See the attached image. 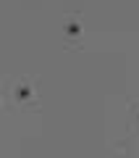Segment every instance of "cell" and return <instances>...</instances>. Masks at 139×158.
<instances>
[{"mask_svg": "<svg viewBox=\"0 0 139 158\" xmlns=\"http://www.w3.org/2000/svg\"><path fill=\"white\" fill-rule=\"evenodd\" d=\"M16 98H18V100H21V98H32V90H29V87H18V90H16Z\"/></svg>", "mask_w": 139, "mask_h": 158, "instance_id": "cell-1", "label": "cell"}]
</instances>
